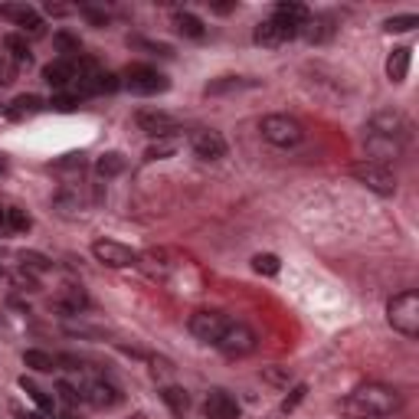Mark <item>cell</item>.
Listing matches in <instances>:
<instances>
[{"label": "cell", "instance_id": "obj_1", "mask_svg": "<svg viewBox=\"0 0 419 419\" xmlns=\"http://www.w3.org/2000/svg\"><path fill=\"white\" fill-rule=\"evenodd\" d=\"M413 125L403 111H376L374 118L367 121L364 128V147H367V161L376 164H393L396 157L406 155V145H410Z\"/></svg>", "mask_w": 419, "mask_h": 419}, {"label": "cell", "instance_id": "obj_2", "mask_svg": "<svg viewBox=\"0 0 419 419\" xmlns=\"http://www.w3.org/2000/svg\"><path fill=\"white\" fill-rule=\"evenodd\" d=\"M403 410V393L390 384H364L341 400L344 419H386Z\"/></svg>", "mask_w": 419, "mask_h": 419}, {"label": "cell", "instance_id": "obj_3", "mask_svg": "<svg viewBox=\"0 0 419 419\" xmlns=\"http://www.w3.org/2000/svg\"><path fill=\"white\" fill-rule=\"evenodd\" d=\"M386 321H390V328H393L396 334L416 341L419 337V295L416 291L410 289V291L393 295L390 305H386Z\"/></svg>", "mask_w": 419, "mask_h": 419}, {"label": "cell", "instance_id": "obj_4", "mask_svg": "<svg viewBox=\"0 0 419 419\" xmlns=\"http://www.w3.org/2000/svg\"><path fill=\"white\" fill-rule=\"evenodd\" d=\"M347 174H351L357 184H364L367 190H374V194H380V197H393L396 194V174L390 164H376V161H354L351 167H347Z\"/></svg>", "mask_w": 419, "mask_h": 419}, {"label": "cell", "instance_id": "obj_5", "mask_svg": "<svg viewBox=\"0 0 419 419\" xmlns=\"http://www.w3.org/2000/svg\"><path fill=\"white\" fill-rule=\"evenodd\" d=\"M259 131L275 147H298L305 141V125L298 118H291V115H265L259 121Z\"/></svg>", "mask_w": 419, "mask_h": 419}, {"label": "cell", "instance_id": "obj_6", "mask_svg": "<svg viewBox=\"0 0 419 419\" xmlns=\"http://www.w3.org/2000/svg\"><path fill=\"white\" fill-rule=\"evenodd\" d=\"M121 86L128 89L131 95H157L171 89V79L164 76L161 69L147 66V62H135L121 72Z\"/></svg>", "mask_w": 419, "mask_h": 419}, {"label": "cell", "instance_id": "obj_7", "mask_svg": "<svg viewBox=\"0 0 419 419\" xmlns=\"http://www.w3.org/2000/svg\"><path fill=\"white\" fill-rule=\"evenodd\" d=\"M230 325H233L230 315H223V311H210V308L194 311V315H190V321H187L190 334H194L197 341L210 344V347H216V344H220V337L226 334V328H230Z\"/></svg>", "mask_w": 419, "mask_h": 419}, {"label": "cell", "instance_id": "obj_8", "mask_svg": "<svg viewBox=\"0 0 419 419\" xmlns=\"http://www.w3.org/2000/svg\"><path fill=\"white\" fill-rule=\"evenodd\" d=\"M256 347H259L256 331L249 325H242V321H233L226 328V334L220 337V344H216V351H223L226 357H249Z\"/></svg>", "mask_w": 419, "mask_h": 419}, {"label": "cell", "instance_id": "obj_9", "mask_svg": "<svg viewBox=\"0 0 419 419\" xmlns=\"http://www.w3.org/2000/svg\"><path fill=\"white\" fill-rule=\"evenodd\" d=\"M135 125H138V131H145L147 138H174L180 131V121L174 118L171 111H161V108L135 111Z\"/></svg>", "mask_w": 419, "mask_h": 419}, {"label": "cell", "instance_id": "obj_10", "mask_svg": "<svg viewBox=\"0 0 419 419\" xmlns=\"http://www.w3.org/2000/svg\"><path fill=\"white\" fill-rule=\"evenodd\" d=\"M92 256H95V262L108 265V269H128V265H138V252L131 246H125V242H118V240H95Z\"/></svg>", "mask_w": 419, "mask_h": 419}, {"label": "cell", "instance_id": "obj_11", "mask_svg": "<svg viewBox=\"0 0 419 419\" xmlns=\"http://www.w3.org/2000/svg\"><path fill=\"white\" fill-rule=\"evenodd\" d=\"M298 33H301L298 26L285 23L282 17H269V20H262V23L252 30V40H256L259 46H285L289 40H295Z\"/></svg>", "mask_w": 419, "mask_h": 419}, {"label": "cell", "instance_id": "obj_12", "mask_svg": "<svg viewBox=\"0 0 419 419\" xmlns=\"http://www.w3.org/2000/svg\"><path fill=\"white\" fill-rule=\"evenodd\" d=\"M190 151L200 157V161H223L226 157V138L220 135V131H210V128H200V131H194L190 135Z\"/></svg>", "mask_w": 419, "mask_h": 419}, {"label": "cell", "instance_id": "obj_13", "mask_svg": "<svg viewBox=\"0 0 419 419\" xmlns=\"http://www.w3.org/2000/svg\"><path fill=\"white\" fill-rule=\"evenodd\" d=\"M79 393H82V400H86L89 406H95V410H111V406H118L121 403V390L115 384H108V380H102V376H95V380L82 384L79 386Z\"/></svg>", "mask_w": 419, "mask_h": 419}, {"label": "cell", "instance_id": "obj_14", "mask_svg": "<svg viewBox=\"0 0 419 419\" xmlns=\"http://www.w3.org/2000/svg\"><path fill=\"white\" fill-rule=\"evenodd\" d=\"M76 76H79L76 56H60V60H52L43 66V79L56 89V92H66V89L76 82Z\"/></svg>", "mask_w": 419, "mask_h": 419}, {"label": "cell", "instance_id": "obj_15", "mask_svg": "<svg viewBox=\"0 0 419 419\" xmlns=\"http://www.w3.org/2000/svg\"><path fill=\"white\" fill-rule=\"evenodd\" d=\"M203 416L206 419H240V403L226 390H210L203 400Z\"/></svg>", "mask_w": 419, "mask_h": 419}, {"label": "cell", "instance_id": "obj_16", "mask_svg": "<svg viewBox=\"0 0 419 419\" xmlns=\"http://www.w3.org/2000/svg\"><path fill=\"white\" fill-rule=\"evenodd\" d=\"M0 13L13 20V23L23 30V36L26 33H30V36H43L46 33L43 20H40V13H36L33 7H0Z\"/></svg>", "mask_w": 419, "mask_h": 419}, {"label": "cell", "instance_id": "obj_17", "mask_svg": "<svg viewBox=\"0 0 419 419\" xmlns=\"http://www.w3.org/2000/svg\"><path fill=\"white\" fill-rule=\"evenodd\" d=\"M43 108H46V102L40 95H17L13 102H7L0 111H4V118L20 121V118H26V115H36V111H43Z\"/></svg>", "mask_w": 419, "mask_h": 419}, {"label": "cell", "instance_id": "obj_18", "mask_svg": "<svg viewBox=\"0 0 419 419\" xmlns=\"http://www.w3.org/2000/svg\"><path fill=\"white\" fill-rule=\"evenodd\" d=\"M298 36H305V40H308V43H328V40H331L334 36V17H308V23L301 26V33Z\"/></svg>", "mask_w": 419, "mask_h": 419}, {"label": "cell", "instance_id": "obj_19", "mask_svg": "<svg viewBox=\"0 0 419 419\" xmlns=\"http://www.w3.org/2000/svg\"><path fill=\"white\" fill-rule=\"evenodd\" d=\"M410 60H413L410 46H396V50L390 52V60H386V76H390V82H403V79L410 76Z\"/></svg>", "mask_w": 419, "mask_h": 419}, {"label": "cell", "instance_id": "obj_20", "mask_svg": "<svg viewBox=\"0 0 419 419\" xmlns=\"http://www.w3.org/2000/svg\"><path fill=\"white\" fill-rule=\"evenodd\" d=\"M161 400H164V406H167V410H171L177 419H184L190 413V393L184 390V386H164Z\"/></svg>", "mask_w": 419, "mask_h": 419}, {"label": "cell", "instance_id": "obj_21", "mask_svg": "<svg viewBox=\"0 0 419 419\" xmlns=\"http://www.w3.org/2000/svg\"><path fill=\"white\" fill-rule=\"evenodd\" d=\"M256 79H242V76H220L213 82H206V95H223V92H240V89H256Z\"/></svg>", "mask_w": 419, "mask_h": 419}, {"label": "cell", "instance_id": "obj_22", "mask_svg": "<svg viewBox=\"0 0 419 419\" xmlns=\"http://www.w3.org/2000/svg\"><path fill=\"white\" fill-rule=\"evenodd\" d=\"M56 308L66 311V315H79V311L89 308V295L79 289V285H69L60 298H56Z\"/></svg>", "mask_w": 419, "mask_h": 419}, {"label": "cell", "instance_id": "obj_23", "mask_svg": "<svg viewBox=\"0 0 419 419\" xmlns=\"http://www.w3.org/2000/svg\"><path fill=\"white\" fill-rule=\"evenodd\" d=\"M174 26H177L184 36H190V40H203V36H206L203 20L194 17L190 10H177V13H174Z\"/></svg>", "mask_w": 419, "mask_h": 419}, {"label": "cell", "instance_id": "obj_24", "mask_svg": "<svg viewBox=\"0 0 419 419\" xmlns=\"http://www.w3.org/2000/svg\"><path fill=\"white\" fill-rule=\"evenodd\" d=\"M272 17H282L285 23H291V26H298V30H301V26L308 23L311 13H308V7H305V4H289V0H285V4H279V7H275Z\"/></svg>", "mask_w": 419, "mask_h": 419}, {"label": "cell", "instance_id": "obj_25", "mask_svg": "<svg viewBox=\"0 0 419 419\" xmlns=\"http://www.w3.org/2000/svg\"><path fill=\"white\" fill-rule=\"evenodd\" d=\"M125 167H128V161H125V155H118V151H105V155L95 161V171L102 174V177H118V174H125Z\"/></svg>", "mask_w": 419, "mask_h": 419}, {"label": "cell", "instance_id": "obj_26", "mask_svg": "<svg viewBox=\"0 0 419 419\" xmlns=\"http://www.w3.org/2000/svg\"><path fill=\"white\" fill-rule=\"evenodd\" d=\"M4 46L10 50V60L17 62V66H30L33 52H30V43H26V36H23V33H10L7 40H4Z\"/></svg>", "mask_w": 419, "mask_h": 419}, {"label": "cell", "instance_id": "obj_27", "mask_svg": "<svg viewBox=\"0 0 419 419\" xmlns=\"http://www.w3.org/2000/svg\"><path fill=\"white\" fill-rule=\"evenodd\" d=\"M23 364L26 367L40 370V374H52L56 370V357L46 351H40V347H30V351H23Z\"/></svg>", "mask_w": 419, "mask_h": 419}, {"label": "cell", "instance_id": "obj_28", "mask_svg": "<svg viewBox=\"0 0 419 419\" xmlns=\"http://www.w3.org/2000/svg\"><path fill=\"white\" fill-rule=\"evenodd\" d=\"M20 386H23L26 393H30V400H33L36 406H40V410H43V413H50V416H56V400H52V396H46L43 390H40V386H36V384H30L26 376H23V380H20Z\"/></svg>", "mask_w": 419, "mask_h": 419}, {"label": "cell", "instance_id": "obj_29", "mask_svg": "<svg viewBox=\"0 0 419 419\" xmlns=\"http://www.w3.org/2000/svg\"><path fill=\"white\" fill-rule=\"evenodd\" d=\"M33 226V216L20 210V206H7V233H30Z\"/></svg>", "mask_w": 419, "mask_h": 419}, {"label": "cell", "instance_id": "obj_30", "mask_svg": "<svg viewBox=\"0 0 419 419\" xmlns=\"http://www.w3.org/2000/svg\"><path fill=\"white\" fill-rule=\"evenodd\" d=\"M20 265L26 272H36V275H46L52 269V259H46L43 252H20Z\"/></svg>", "mask_w": 419, "mask_h": 419}, {"label": "cell", "instance_id": "obj_31", "mask_svg": "<svg viewBox=\"0 0 419 419\" xmlns=\"http://www.w3.org/2000/svg\"><path fill=\"white\" fill-rule=\"evenodd\" d=\"M177 151V138H157V145H151L145 151V161H164Z\"/></svg>", "mask_w": 419, "mask_h": 419}, {"label": "cell", "instance_id": "obj_32", "mask_svg": "<svg viewBox=\"0 0 419 419\" xmlns=\"http://www.w3.org/2000/svg\"><path fill=\"white\" fill-rule=\"evenodd\" d=\"M419 26V17L416 13H400V17H390L384 23L386 33H410V30H416Z\"/></svg>", "mask_w": 419, "mask_h": 419}, {"label": "cell", "instance_id": "obj_33", "mask_svg": "<svg viewBox=\"0 0 419 419\" xmlns=\"http://www.w3.org/2000/svg\"><path fill=\"white\" fill-rule=\"evenodd\" d=\"M252 269H256L259 275H279L282 262H279V256H272V252H259V256H252Z\"/></svg>", "mask_w": 419, "mask_h": 419}, {"label": "cell", "instance_id": "obj_34", "mask_svg": "<svg viewBox=\"0 0 419 419\" xmlns=\"http://www.w3.org/2000/svg\"><path fill=\"white\" fill-rule=\"evenodd\" d=\"M52 43L60 46L66 56H79V50H82V43H79V36H72V33H56L52 36Z\"/></svg>", "mask_w": 419, "mask_h": 419}, {"label": "cell", "instance_id": "obj_35", "mask_svg": "<svg viewBox=\"0 0 419 419\" xmlns=\"http://www.w3.org/2000/svg\"><path fill=\"white\" fill-rule=\"evenodd\" d=\"M56 393H60V400L62 403H69V406H79L82 403V393H79V386H72V384H56Z\"/></svg>", "mask_w": 419, "mask_h": 419}, {"label": "cell", "instance_id": "obj_36", "mask_svg": "<svg viewBox=\"0 0 419 419\" xmlns=\"http://www.w3.org/2000/svg\"><path fill=\"white\" fill-rule=\"evenodd\" d=\"M46 105H50V108H56V111H72L79 105V99H76V95H69V92H56Z\"/></svg>", "mask_w": 419, "mask_h": 419}, {"label": "cell", "instance_id": "obj_37", "mask_svg": "<svg viewBox=\"0 0 419 419\" xmlns=\"http://www.w3.org/2000/svg\"><path fill=\"white\" fill-rule=\"evenodd\" d=\"M305 393H308V386H305V384H298L295 390H291V396H289V400L282 403V410H285V413H291V410H295V406H298L301 400H305Z\"/></svg>", "mask_w": 419, "mask_h": 419}, {"label": "cell", "instance_id": "obj_38", "mask_svg": "<svg viewBox=\"0 0 419 419\" xmlns=\"http://www.w3.org/2000/svg\"><path fill=\"white\" fill-rule=\"evenodd\" d=\"M128 43L141 46V50H151V52H157V56H174L171 46H164V43H151V40H128Z\"/></svg>", "mask_w": 419, "mask_h": 419}, {"label": "cell", "instance_id": "obj_39", "mask_svg": "<svg viewBox=\"0 0 419 419\" xmlns=\"http://www.w3.org/2000/svg\"><path fill=\"white\" fill-rule=\"evenodd\" d=\"M82 17H89L95 26H105V23H108V17H105L102 10H92V7H82Z\"/></svg>", "mask_w": 419, "mask_h": 419}, {"label": "cell", "instance_id": "obj_40", "mask_svg": "<svg viewBox=\"0 0 419 419\" xmlns=\"http://www.w3.org/2000/svg\"><path fill=\"white\" fill-rule=\"evenodd\" d=\"M46 13H50V17H66L69 10L60 7V4H46Z\"/></svg>", "mask_w": 419, "mask_h": 419}, {"label": "cell", "instance_id": "obj_41", "mask_svg": "<svg viewBox=\"0 0 419 419\" xmlns=\"http://www.w3.org/2000/svg\"><path fill=\"white\" fill-rule=\"evenodd\" d=\"M216 13H230V10H236V4H213Z\"/></svg>", "mask_w": 419, "mask_h": 419}, {"label": "cell", "instance_id": "obj_42", "mask_svg": "<svg viewBox=\"0 0 419 419\" xmlns=\"http://www.w3.org/2000/svg\"><path fill=\"white\" fill-rule=\"evenodd\" d=\"M0 230H7V206L0 203Z\"/></svg>", "mask_w": 419, "mask_h": 419}, {"label": "cell", "instance_id": "obj_43", "mask_svg": "<svg viewBox=\"0 0 419 419\" xmlns=\"http://www.w3.org/2000/svg\"><path fill=\"white\" fill-rule=\"evenodd\" d=\"M0 174H7V157L0 155Z\"/></svg>", "mask_w": 419, "mask_h": 419}, {"label": "cell", "instance_id": "obj_44", "mask_svg": "<svg viewBox=\"0 0 419 419\" xmlns=\"http://www.w3.org/2000/svg\"><path fill=\"white\" fill-rule=\"evenodd\" d=\"M0 279H4V269H0Z\"/></svg>", "mask_w": 419, "mask_h": 419}]
</instances>
